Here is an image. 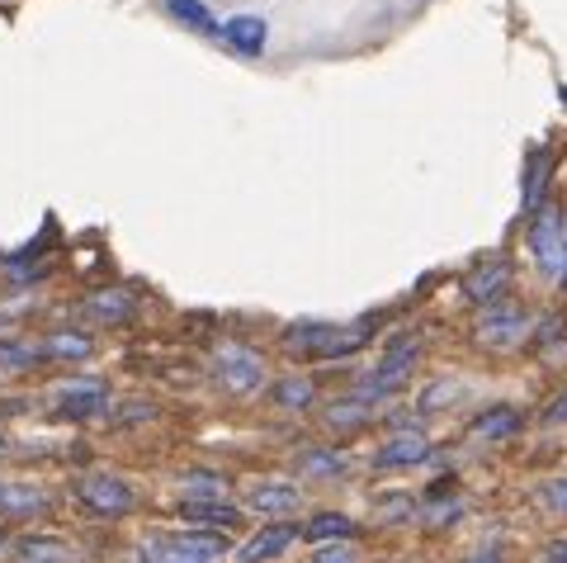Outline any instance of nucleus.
<instances>
[{"label":"nucleus","mask_w":567,"mask_h":563,"mask_svg":"<svg viewBox=\"0 0 567 563\" xmlns=\"http://www.w3.org/2000/svg\"><path fill=\"white\" fill-rule=\"evenodd\" d=\"M213 379H218V389L227 393H256L260 383H265V360H260V350L251 346H241V341H223L218 350H213Z\"/></svg>","instance_id":"f257e3e1"},{"label":"nucleus","mask_w":567,"mask_h":563,"mask_svg":"<svg viewBox=\"0 0 567 563\" xmlns=\"http://www.w3.org/2000/svg\"><path fill=\"white\" fill-rule=\"evenodd\" d=\"M76 502L95 516H128L137 506V492L128 479H114V473H85L76 479Z\"/></svg>","instance_id":"f03ea898"},{"label":"nucleus","mask_w":567,"mask_h":563,"mask_svg":"<svg viewBox=\"0 0 567 563\" xmlns=\"http://www.w3.org/2000/svg\"><path fill=\"white\" fill-rule=\"evenodd\" d=\"M529 252H535V260L554 279L567 275V223L558 208H539L535 214V223H529Z\"/></svg>","instance_id":"7ed1b4c3"},{"label":"nucleus","mask_w":567,"mask_h":563,"mask_svg":"<svg viewBox=\"0 0 567 563\" xmlns=\"http://www.w3.org/2000/svg\"><path fill=\"white\" fill-rule=\"evenodd\" d=\"M529 318L525 313H516V308H483V318L473 323V337H477V346H492V350H506V346H520L525 337H529Z\"/></svg>","instance_id":"20e7f679"},{"label":"nucleus","mask_w":567,"mask_h":563,"mask_svg":"<svg viewBox=\"0 0 567 563\" xmlns=\"http://www.w3.org/2000/svg\"><path fill=\"white\" fill-rule=\"evenodd\" d=\"M52 408H58V417H71V421L100 417V412H110V389L100 379H66L52 393Z\"/></svg>","instance_id":"39448f33"},{"label":"nucleus","mask_w":567,"mask_h":563,"mask_svg":"<svg viewBox=\"0 0 567 563\" xmlns=\"http://www.w3.org/2000/svg\"><path fill=\"white\" fill-rule=\"evenodd\" d=\"M511 285V260L506 256H492V260H477V266L464 275V298L477 308H492L496 298L506 294Z\"/></svg>","instance_id":"423d86ee"},{"label":"nucleus","mask_w":567,"mask_h":563,"mask_svg":"<svg viewBox=\"0 0 567 563\" xmlns=\"http://www.w3.org/2000/svg\"><path fill=\"white\" fill-rule=\"evenodd\" d=\"M246 506L256 516H289L303 506V488L298 483H284V479H270V483H251L246 488Z\"/></svg>","instance_id":"0eeeda50"},{"label":"nucleus","mask_w":567,"mask_h":563,"mask_svg":"<svg viewBox=\"0 0 567 563\" xmlns=\"http://www.w3.org/2000/svg\"><path fill=\"white\" fill-rule=\"evenodd\" d=\"M425 454H431V441H425L421 431H402V436H393L379 454H374V469H383V473H393V469H416Z\"/></svg>","instance_id":"6e6552de"},{"label":"nucleus","mask_w":567,"mask_h":563,"mask_svg":"<svg viewBox=\"0 0 567 563\" xmlns=\"http://www.w3.org/2000/svg\"><path fill=\"white\" fill-rule=\"evenodd\" d=\"M181 516L189 525H204V531H227V525H237L241 512L233 502H223V498H185L181 502Z\"/></svg>","instance_id":"1a4fd4ad"},{"label":"nucleus","mask_w":567,"mask_h":563,"mask_svg":"<svg viewBox=\"0 0 567 563\" xmlns=\"http://www.w3.org/2000/svg\"><path fill=\"white\" fill-rule=\"evenodd\" d=\"M293 540H298L293 525H265V531H256L237 550V563H270V559H279L284 550H289Z\"/></svg>","instance_id":"9d476101"},{"label":"nucleus","mask_w":567,"mask_h":563,"mask_svg":"<svg viewBox=\"0 0 567 563\" xmlns=\"http://www.w3.org/2000/svg\"><path fill=\"white\" fill-rule=\"evenodd\" d=\"M218 39H227V48H237L241 58H256V52H265V43H270V24L256 20V14H237V20H227L218 29Z\"/></svg>","instance_id":"9b49d317"},{"label":"nucleus","mask_w":567,"mask_h":563,"mask_svg":"<svg viewBox=\"0 0 567 563\" xmlns=\"http://www.w3.org/2000/svg\"><path fill=\"white\" fill-rule=\"evenodd\" d=\"M137 559L142 563H213L204 554H194L181 535H152V540H142L137 544Z\"/></svg>","instance_id":"f8f14e48"},{"label":"nucleus","mask_w":567,"mask_h":563,"mask_svg":"<svg viewBox=\"0 0 567 563\" xmlns=\"http://www.w3.org/2000/svg\"><path fill=\"white\" fill-rule=\"evenodd\" d=\"M48 512V492L33 483H0V516H39Z\"/></svg>","instance_id":"ddd939ff"},{"label":"nucleus","mask_w":567,"mask_h":563,"mask_svg":"<svg viewBox=\"0 0 567 563\" xmlns=\"http://www.w3.org/2000/svg\"><path fill=\"white\" fill-rule=\"evenodd\" d=\"M85 313H91L95 323H128L137 313V298L128 289H100L85 298Z\"/></svg>","instance_id":"4468645a"},{"label":"nucleus","mask_w":567,"mask_h":563,"mask_svg":"<svg viewBox=\"0 0 567 563\" xmlns=\"http://www.w3.org/2000/svg\"><path fill=\"white\" fill-rule=\"evenodd\" d=\"M270 402L279 412H308L317 402V383L308 375H289V379H279L270 389Z\"/></svg>","instance_id":"2eb2a0df"},{"label":"nucleus","mask_w":567,"mask_h":563,"mask_svg":"<svg viewBox=\"0 0 567 563\" xmlns=\"http://www.w3.org/2000/svg\"><path fill=\"white\" fill-rule=\"evenodd\" d=\"M520 412L516 408H487V412H477L473 417V436H477V441H506V436H516L520 431Z\"/></svg>","instance_id":"dca6fc26"},{"label":"nucleus","mask_w":567,"mask_h":563,"mask_svg":"<svg viewBox=\"0 0 567 563\" xmlns=\"http://www.w3.org/2000/svg\"><path fill=\"white\" fill-rule=\"evenodd\" d=\"M346 469H350L346 454L327 450V446H308L303 454H298V473H303V479H341Z\"/></svg>","instance_id":"f3484780"},{"label":"nucleus","mask_w":567,"mask_h":563,"mask_svg":"<svg viewBox=\"0 0 567 563\" xmlns=\"http://www.w3.org/2000/svg\"><path fill=\"white\" fill-rule=\"evenodd\" d=\"M303 540H312V550L317 544H341V540H354V521L341 516V512H317L308 525H303Z\"/></svg>","instance_id":"a211bd4d"},{"label":"nucleus","mask_w":567,"mask_h":563,"mask_svg":"<svg viewBox=\"0 0 567 563\" xmlns=\"http://www.w3.org/2000/svg\"><path fill=\"white\" fill-rule=\"evenodd\" d=\"M95 350L91 337H81V331H52V337H43L39 356L43 360H85Z\"/></svg>","instance_id":"6ab92c4d"},{"label":"nucleus","mask_w":567,"mask_h":563,"mask_svg":"<svg viewBox=\"0 0 567 563\" xmlns=\"http://www.w3.org/2000/svg\"><path fill=\"white\" fill-rule=\"evenodd\" d=\"M548 171H554V156H548V147H535V156H529L525 166V208H544V190H548Z\"/></svg>","instance_id":"aec40b11"},{"label":"nucleus","mask_w":567,"mask_h":563,"mask_svg":"<svg viewBox=\"0 0 567 563\" xmlns=\"http://www.w3.org/2000/svg\"><path fill=\"white\" fill-rule=\"evenodd\" d=\"M166 14L171 20H181V24H189V29H199V33H218V24H213L204 0H166Z\"/></svg>","instance_id":"412c9836"},{"label":"nucleus","mask_w":567,"mask_h":563,"mask_svg":"<svg viewBox=\"0 0 567 563\" xmlns=\"http://www.w3.org/2000/svg\"><path fill=\"white\" fill-rule=\"evenodd\" d=\"M364 421H369L364 398H341L327 408V427H336V431H354V427H364Z\"/></svg>","instance_id":"4be33fe9"},{"label":"nucleus","mask_w":567,"mask_h":563,"mask_svg":"<svg viewBox=\"0 0 567 563\" xmlns=\"http://www.w3.org/2000/svg\"><path fill=\"white\" fill-rule=\"evenodd\" d=\"M20 563H71V550L62 540H24Z\"/></svg>","instance_id":"5701e85b"},{"label":"nucleus","mask_w":567,"mask_h":563,"mask_svg":"<svg viewBox=\"0 0 567 563\" xmlns=\"http://www.w3.org/2000/svg\"><path fill=\"white\" fill-rule=\"evenodd\" d=\"M416 516L431 525V531H440V525H450V521L464 516V502H458V498H431L425 506H416Z\"/></svg>","instance_id":"b1692460"},{"label":"nucleus","mask_w":567,"mask_h":563,"mask_svg":"<svg viewBox=\"0 0 567 563\" xmlns=\"http://www.w3.org/2000/svg\"><path fill=\"white\" fill-rule=\"evenodd\" d=\"M458 393H464V383H458V379H440V383H431V389L421 393L416 408H421L425 417H431V412H440V408H450V402H454Z\"/></svg>","instance_id":"393cba45"},{"label":"nucleus","mask_w":567,"mask_h":563,"mask_svg":"<svg viewBox=\"0 0 567 563\" xmlns=\"http://www.w3.org/2000/svg\"><path fill=\"white\" fill-rule=\"evenodd\" d=\"M152 417H156V402L128 398V402H118V412H114V427H142V421H152Z\"/></svg>","instance_id":"a878e982"},{"label":"nucleus","mask_w":567,"mask_h":563,"mask_svg":"<svg viewBox=\"0 0 567 563\" xmlns=\"http://www.w3.org/2000/svg\"><path fill=\"white\" fill-rule=\"evenodd\" d=\"M227 483L218 473H185V498H218Z\"/></svg>","instance_id":"bb28decb"},{"label":"nucleus","mask_w":567,"mask_h":563,"mask_svg":"<svg viewBox=\"0 0 567 563\" xmlns=\"http://www.w3.org/2000/svg\"><path fill=\"white\" fill-rule=\"evenodd\" d=\"M312 563H360V554H354L350 540H341V544H317Z\"/></svg>","instance_id":"cd10ccee"},{"label":"nucleus","mask_w":567,"mask_h":563,"mask_svg":"<svg viewBox=\"0 0 567 563\" xmlns=\"http://www.w3.org/2000/svg\"><path fill=\"white\" fill-rule=\"evenodd\" d=\"M402 516H416V502L393 498V502H383V506H379V525H388V521H402Z\"/></svg>","instance_id":"c85d7f7f"},{"label":"nucleus","mask_w":567,"mask_h":563,"mask_svg":"<svg viewBox=\"0 0 567 563\" xmlns=\"http://www.w3.org/2000/svg\"><path fill=\"white\" fill-rule=\"evenodd\" d=\"M544 502L554 506V512H567V479H558V483H548L544 488Z\"/></svg>","instance_id":"c756f323"},{"label":"nucleus","mask_w":567,"mask_h":563,"mask_svg":"<svg viewBox=\"0 0 567 563\" xmlns=\"http://www.w3.org/2000/svg\"><path fill=\"white\" fill-rule=\"evenodd\" d=\"M548 427H567V393H558L554 402H548V412H544Z\"/></svg>","instance_id":"7c9ffc66"},{"label":"nucleus","mask_w":567,"mask_h":563,"mask_svg":"<svg viewBox=\"0 0 567 563\" xmlns=\"http://www.w3.org/2000/svg\"><path fill=\"white\" fill-rule=\"evenodd\" d=\"M464 563H506V554L502 550H473Z\"/></svg>","instance_id":"2f4dec72"},{"label":"nucleus","mask_w":567,"mask_h":563,"mask_svg":"<svg viewBox=\"0 0 567 563\" xmlns=\"http://www.w3.org/2000/svg\"><path fill=\"white\" fill-rule=\"evenodd\" d=\"M548 563H567V559H548Z\"/></svg>","instance_id":"473e14b6"},{"label":"nucleus","mask_w":567,"mask_h":563,"mask_svg":"<svg viewBox=\"0 0 567 563\" xmlns=\"http://www.w3.org/2000/svg\"><path fill=\"white\" fill-rule=\"evenodd\" d=\"M563 100H567V91H563Z\"/></svg>","instance_id":"72a5a7b5"}]
</instances>
